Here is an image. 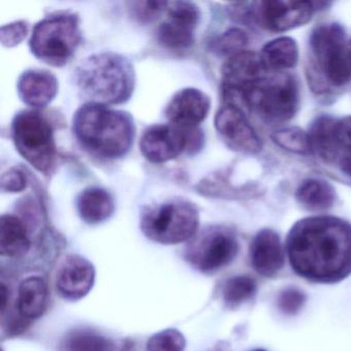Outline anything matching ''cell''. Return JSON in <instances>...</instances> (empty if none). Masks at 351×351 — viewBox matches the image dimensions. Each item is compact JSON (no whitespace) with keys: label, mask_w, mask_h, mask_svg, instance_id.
I'll list each match as a JSON object with an SVG mask.
<instances>
[{"label":"cell","mask_w":351,"mask_h":351,"mask_svg":"<svg viewBox=\"0 0 351 351\" xmlns=\"http://www.w3.org/2000/svg\"><path fill=\"white\" fill-rule=\"evenodd\" d=\"M289 264L316 283H336L351 274V225L328 215L297 221L287 234Z\"/></svg>","instance_id":"6da1fadb"},{"label":"cell","mask_w":351,"mask_h":351,"mask_svg":"<svg viewBox=\"0 0 351 351\" xmlns=\"http://www.w3.org/2000/svg\"><path fill=\"white\" fill-rule=\"evenodd\" d=\"M73 132L92 154L117 159L130 151L135 127L130 114L90 102L75 112Z\"/></svg>","instance_id":"7a4b0ae2"},{"label":"cell","mask_w":351,"mask_h":351,"mask_svg":"<svg viewBox=\"0 0 351 351\" xmlns=\"http://www.w3.org/2000/svg\"><path fill=\"white\" fill-rule=\"evenodd\" d=\"M77 85L92 104H120L134 90L135 75L127 59L114 53L88 57L77 73Z\"/></svg>","instance_id":"3957f363"},{"label":"cell","mask_w":351,"mask_h":351,"mask_svg":"<svg viewBox=\"0 0 351 351\" xmlns=\"http://www.w3.org/2000/svg\"><path fill=\"white\" fill-rule=\"evenodd\" d=\"M240 104L266 122H287L299 108V86L287 73L268 71L242 94Z\"/></svg>","instance_id":"277c9868"},{"label":"cell","mask_w":351,"mask_h":351,"mask_svg":"<svg viewBox=\"0 0 351 351\" xmlns=\"http://www.w3.org/2000/svg\"><path fill=\"white\" fill-rule=\"evenodd\" d=\"M312 64L324 84L343 87L351 79V61L346 34L340 24L318 25L310 36Z\"/></svg>","instance_id":"5b68a950"},{"label":"cell","mask_w":351,"mask_h":351,"mask_svg":"<svg viewBox=\"0 0 351 351\" xmlns=\"http://www.w3.org/2000/svg\"><path fill=\"white\" fill-rule=\"evenodd\" d=\"M81 42L77 16L56 15L36 24L30 40L32 54L54 66L66 64Z\"/></svg>","instance_id":"8992f818"},{"label":"cell","mask_w":351,"mask_h":351,"mask_svg":"<svg viewBox=\"0 0 351 351\" xmlns=\"http://www.w3.org/2000/svg\"><path fill=\"white\" fill-rule=\"evenodd\" d=\"M199 226L196 207L186 201L174 200L149 208L143 213L141 230L153 241L178 244L192 238Z\"/></svg>","instance_id":"52a82bcc"},{"label":"cell","mask_w":351,"mask_h":351,"mask_svg":"<svg viewBox=\"0 0 351 351\" xmlns=\"http://www.w3.org/2000/svg\"><path fill=\"white\" fill-rule=\"evenodd\" d=\"M12 135L20 155L38 171H50L55 161L56 147L48 121L36 112L16 114Z\"/></svg>","instance_id":"ba28073f"},{"label":"cell","mask_w":351,"mask_h":351,"mask_svg":"<svg viewBox=\"0 0 351 351\" xmlns=\"http://www.w3.org/2000/svg\"><path fill=\"white\" fill-rule=\"evenodd\" d=\"M202 145L203 134L198 129L167 124L147 128L141 137L139 147L147 161L162 164L176 159L184 151L197 152Z\"/></svg>","instance_id":"9c48e42d"},{"label":"cell","mask_w":351,"mask_h":351,"mask_svg":"<svg viewBox=\"0 0 351 351\" xmlns=\"http://www.w3.org/2000/svg\"><path fill=\"white\" fill-rule=\"evenodd\" d=\"M238 241L225 228H211L189 246L188 258L203 272H215L229 265L237 256Z\"/></svg>","instance_id":"30bf717a"},{"label":"cell","mask_w":351,"mask_h":351,"mask_svg":"<svg viewBox=\"0 0 351 351\" xmlns=\"http://www.w3.org/2000/svg\"><path fill=\"white\" fill-rule=\"evenodd\" d=\"M315 12V3L293 0H267L252 3L254 20L265 29L283 32L305 25Z\"/></svg>","instance_id":"8fae6325"},{"label":"cell","mask_w":351,"mask_h":351,"mask_svg":"<svg viewBox=\"0 0 351 351\" xmlns=\"http://www.w3.org/2000/svg\"><path fill=\"white\" fill-rule=\"evenodd\" d=\"M260 54L254 52L238 53L229 57L221 69L223 99L226 104L237 106L242 94L267 75Z\"/></svg>","instance_id":"7c38bea8"},{"label":"cell","mask_w":351,"mask_h":351,"mask_svg":"<svg viewBox=\"0 0 351 351\" xmlns=\"http://www.w3.org/2000/svg\"><path fill=\"white\" fill-rule=\"evenodd\" d=\"M168 18L157 30V40L170 50H184L194 43V30L200 19L198 8L191 3H168Z\"/></svg>","instance_id":"4fadbf2b"},{"label":"cell","mask_w":351,"mask_h":351,"mask_svg":"<svg viewBox=\"0 0 351 351\" xmlns=\"http://www.w3.org/2000/svg\"><path fill=\"white\" fill-rule=\"evenodd\" d=\"M215 125L226 145L234 151L256 154L262 149L260 137L239 106L226 104L217 112Z\"/></svg>","instance_id":"5bb4252c"},{"label":"cell","mask_w":351,"mask_h":351,"mask_svg":"<svg viewBox=\"0 0 351 351\" xmlns=\"http://www.w3.org/2000/svg\"><path fill=\"white\" fill-rule=\"evenodd\" d=\"M210 110V99L200 90L186 88L180 90L166 108V118L170 124L182 128H197Z\"/></svg>","instance_id":"9a60e30c"},{"label":"cell","mask_w":351,"mask_h":351,"mask_svg":"<svg viewBox=\"0 0 351 351\" xmlns=\"http://www.w3.org/2000/svg\"><path fill=\"white\" fill-rule=\"evenodd\" d=\"M94 280L93 265L82 256H69L59 269L57 289L65 299L80 300L91 291Z\"/></svg>","instance_id":"2e32d148"},{"label":"cell","mask_w":351,"mask_h":351,"mask_svg":"<svg viewBox=\"0 0 351 351\" xmlns=\"http://www.w3.org/2000/svg\"><path fill=\"white\" fill-rule=\"evenodd\" d=\"M250 263L264 277H274L285 265V252L276 232L264 229L254 236L250 247Z\"/></svg>","instance_id":"e0dca14e"},{"label":"cell","mask_w":351,"mask_h":351,"mask_svg":"<svg viewBox=\"0 0 351 351\" xmlns=\"http://www.w3.org/2000/svg\"><path fill=\"white\" fill-rule=\"evenodd\" d=\"M18 94L26 106L44 108L48 106L58 91L56 77L46 71H27L20 75Z\"/></svg>","instance_id":"ac0fdd59"},{"label":"cell","mask_w":351,"mask_h":351,"mask_svg":"<svg viewBox=\"0 0 351 351\" xmlns=\"http://www.w3.org/2000/svg\"><path fill=\"white\" fill-rule=\"evenodd\" d=\"M337 122L338 120L332 117H318L308 132L312 153L326 162L334 161L341 147L337 138Z\"/></svg>","instance_id":"d6986e66"},{"label":"cell","mask_w":351,"mask_h":351,"mask_svg":"<svg viewBox=\"0 0 351 351\" xmlns=\"http://www.w3.org/2000/svg\"><path fill=\"white\" fill-rule=\"evenodd\" d=\"M77 205L83 221L91 225L106 221L114 209L112 195L104 189L96 186L83 191L77 198Z\"/></svg>","instance_id":"ffe728a7"},{"label":"cell","mask_w":351,"mask_h":351,"mask_svg":"<svg viewBox=\"0 0 351 351\" xmlns=\"http://www.w3.org/2000/svg\"><path fill=\"white\" fill-rule=\"evenodd\" d=\"M260 57L267 71L281 73L297 64L299 48L295 40L282 36L267 43L261 51Z\"/></svg>","instance_id":"44dd1931"},{"label":"cell","mask_w":351,"mask_h":351,"mask_svg":"<svg viewBox=\"0 0 351 351\" xmlns=\"http://www.w3.org/2000/svg\"><path fill=\"white\" fill-rule=\"evenodd\" d=\"M48 299V289L44 279L28 277L18 289V311L23 317L38 318L44 313Z\"/></svg>","instance_id":"7402d4cb"},{"label":"cell","mask_w":351,"mask_h":351,"mask_svg":"<svg viewBox=\"0 0 351 351\" xmlns=\"http://www.w3.org/2000/svg\"><path fill=\"white\" fill-rule=\"evenodd\" d=\"M298 203L310 211H324L330 208L336 200L335 189L322 180H304L295 192Z\"/></svg>","instance_id":"603a6c76"},{"label":"cell","mask_w":351,"mask_h":351,"mask_svg":"<svg viewBox=\"0 0 351 351\" xmlns=\"http://www.w3.org/2000/svg\"><path fill=\"white\" fill-rule=\"evenodd\" d=\"M25 226L18 217L3 215L0 219V250L3 256L17 258L29 250Z\"/></svg>","instance_id":"cb8c5ba5"},{"label":"cell","mask_w":351,"mask_h":351,"mask_svg":"<svg viewBox=\"0 0 351 351\" xmlns=\"http://www.w3.org/2000/svg\"><path fill=\"white\" fill-rule=\"evenodd\" d=\"M112 344L90 330H75L67 336L65 351H112Z\"/></svg>","instance_id":"d4e9b609"},{"label":"cell","mask_w":351,"mask_h":351,"mask_svg":"<svg viewBox=\"0 0 351 351\" xmlns=\"http://www.w3.org/2000/svg\"><path fill=\"white\" fill-rule=\"evenodd\" d=\"M272 141L281 149L298 155H308L312 153L308 133L298 127H289L275 131Z\"/></svg>","instance_id":"484cf974"},{"label":"cell","mask_w":351,"mask_h":351,"mask_svg":"<svg viewBox=\"0 0 351 351\" xmlns=\"http://www.w3.org/2000/svg\"><path fill=\"white\" fill-rule=\"evenodd\" d=\"M256 293V282L250 276L230 278L223 287V300L230 307H237L252 299Z\"/></svg>","instance_id":"4316f807"},{"label":"cell","mask_w":351,"mask_h":351,"mask_svg":"<svg viewBox=\"0 0 351 351\" xmlns=\"http://www.w3.org/2000/svg\"><path fill=\"white\" fill-rule=\"evenodd\" d=\"M186 339L176 330H162L147 341V351H184Z\"/></svg>","instance_id":"83f0119b"},{"label":"cell","mask_w":351,"mask_h":351,"mask_svg":"<svg viewBox=\"0 0 351 351\" xmlns=\"http://www.w3.org/2000/svg\"><path fill=\"white\" fill-rule=\"evenodd\" d=\"M247 43L248 38L245 32L238 28H232L215 43V49L219 54L229 55L231 57L243 52Z\"/></svg>","instance_id":"f1b7e54d"},{"label":"cell","mask_w":351,"mask_h":351,"mask_svg":"<svg viewBox=\"0 0 351 351\" xmlns=\"http://www.w3.org/2000/svg\"><path fill=\"white\" fill-rule=\"evenodd\" d=\"M306 302V295L297 287H287L279 293L277 305L287 315L297 314Z\"/></svg>","instance_id":"f546056e"},{"label":"cell","mask_w":351,"mask_h":351,"mask_svg":"<svg viewBox=\"0 0 351 351\" xmlns=\"http://www.w3.org/2000/svg\"><path fill=\"white\" fill-rule=\"evenodd\" d=\"M132 13L139 22L147 23L156 19L164 10L167 9L168 3L164 1H141L132 3Z\"/></svg>","instance_id":"4dcf8cb0"},{"label":"cell","mask_w":351,"mask_h":351,"mask_svg":"<svg viewBox=\"0 0 351 351\" xmlns=\"http://www.w3.org/2000/svg\"><path fill=\"white\" fill-rule=\"evenodd\" d=\"M27 24L25 22H15L1 28V42L3 46L14 47L20 44L27 34Z\"/></svg>","instance_id":"1f68e13d"},{"label":"cell","mask_w":351,"mask_h":351,"mask_svg":"<svg viewBox=\"0 0 351 351\" xmlns=\"http://www.w3.org/2000/svg\"><path fill=\"white\" fill-rule=\"evenodd\" d=\"M1 188L7 192H21L26 188L25 176L18 170L7 172L3 176Z\"/></svg>","instance_id":"d6a6232c"},{"label":"cell","mask_w":351,"mask_h":351,"mask_svg":"<svg viewBox=\"0 0 351 351\" xmlns=\"http://www.w3.org/2000/svg\"><path fill=\"white\" fill-rule=\"evenodd\" d=\"M336 132L340 147L351 151V117L338 120Z\"/></svg>","instance_id":"836d02e7"},{"label":"cell","mask_w":351,"mask_h":351,"mask_svg":"<svg viewBox=\"0 0 351 351\" xmlns=\"http://www.w3.org/2000/svg\"><path fill=\"white\" fill-rule=\"evenodd\" d=\"M342 169L347 176H349L351 178V157H348L346 158V159L343 160Z\"/></svg>","instance_id":"e575fe53"},{"label":"cell","mask_w":351,"mask_h":351,"mask_svg":"<svg viewBox=\"0 0 351 351\" xmlns=\"http://www.w3.org/2000/svg\"><path fill=\"white\" fill-rule=\"evenodd\" d=\"M348 52H349V57H350V61H351V40L349 42L348 45Z\"/></svg>","instance_id":"d590c367"},{"label":"cell","mask_w":351,"mask_h":351,"mask_svg":"<svg viewBox=\"0 0 351 351\" xmlns=\"http://www.w3.org/2000/svg\"><path fill=\"white\" fill-rule=\"evenodd\" d=\"M254 351H266V350H263V349H256V350H254Z\"/></svg>","instance_id":"8d00e7d4"}]
</instances>
